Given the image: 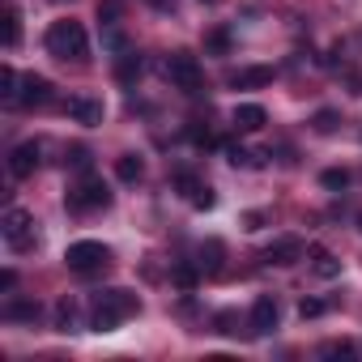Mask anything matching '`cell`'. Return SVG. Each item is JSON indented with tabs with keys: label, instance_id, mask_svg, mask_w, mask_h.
<instances>
[{
	"label": "cell",
	"instance_id": "obj_1",
	"mask_svg": "<svg viewBox=\"0 0 362 362\" xmlns=\"http://www.w3.org/2000/svg\"><path fill=\"white\" fill-rule=\"evenodd\" d=\"M141 311V298L132 290H103L94 294V307H90V328L94 332H115L124 320H132Z\"/></svg>",
	"mask_w": 362,
	"mask_h": 362
},
{
	"label": "cell",
	"instance_id": "obj_2",
	"mask_svg": "<svg viewBox=\"0 0 362 362\" xmlns=\"http://www.w3.org/2000/svg\"><path fill=\"white\" fill-rule=\"evenodd\" d=\"M47 52H52L56 60L81 64V60L90 56V39H86L81 22H52V30H47Z\"/></svg>",
	"mask_w": 362,
	"mask_h": 362
},
{
	"label": "cell",
	"instance_id": "obj_3",
	"mask_svg": "<svg viewBox=\"0 0 362 362\" xmlns=\"http://www.w3.org/2000/svg\"><path fill=\"white\" fill-rule=\"evenodd\" d=\"M162 73H166V81H170L175 90H184V94H197V90L205 86V73H201L197 56H188V52H175V56H166Z\"/></svg>",
	"mask_w": 362,
	"mask_h": 362
},
{
	"label": "cell",
	"instance_id": "obj_4",
	"mask_svg": "<svg viewBox=\"0 0 362 362\" xmlns=\"http://www.w3.org/2000/svg\"><path fill=\"white\" fill-rule=\"evenodd\" d=\"M111 205V188L103 184L98 175H86L77 188H69V209L86 214V209H107Z\"/></svg>",
	"mask_w": 362,
	"mask_h": 362
},
{
	"label": "cell",
	"instance_id": "obj_5",
	"mask_svg": "<svg viewBox=\"0 0 362 362\" xmlns=\"http://www.w3.org/2000/svg\"><path fill=\"white\" fill-rule=\"evenodd\" d=\"M107 260H111V252L103 243H94V239H81V243H73L64 252V264L73 273H98V269H107Z\"/></svg>",
	"mask_w": 362,
	"mask_h": 362
},
{
	"label": "cell",
	"instance_id": "obj_6",
	"mask_svg": "<svg viewBox=\"0 0 362 362\" xmlns=\"http://www.w3.org/2000/svg\"><path fill=\"white\" fill-rule=\"evenodd\" d=\"M0 230H5V243H9L13 252H30V247H35V218H30L26 209H9Z\"/></svg>",
	"mask_w": 362,
	"mask_h": 362
},
{
	"label": "cell",
	"instance_id": "obj_7",
	"mask_svg": "<svg viewBox=\"0 0 362 362\" xmlns=\"http://www.w3.org/2000/svg\"><path fill=\"white\" fill-rule=\"evenodd\" d=\"M273 328H277V298L260 294V298L252 303V315H247V332H252V337H264V332H273Z\"/></svg>",
	"mask_w": 362,
	"mask_h": 362
},
{
	"label": "cell",
	"instance_id": "obj_8",
	"mask_svg": "<svg viewBox=\"0 0 362 362\" xmlns=\"http://www.w3.org/2000/svg\"><path fill=\"white\" fill-rule=\"evenodd\" d=\"M64 111H69L77 124H86V128L103 124V98H94V94H73V98L64 103Z\"/></svg>",
	"mask_w": 362,
	"mask_h": 362
},
{
	"label": "cell",
	"instance_id": "obj_9",
	"mask_svg": "<svg viewBox=\"0 0 362 362\" xmlns=\"http://www.w3.org/2000/svg\"><path fill=\"white\" fill-rule=\"evenodd\" d=\"M175 188L184 192L197 209H214V205H218L214 188H209V184H201V179H197V175H188V170H184V175H175Z\"/></svg>",
	"mask_w": 362,
	"mask_h": 362
},
{
	"label": "cell",
	"instance_id": "obj_10",
	"mask_svg": "<svg viewBox=\"0 0 362 362\" xmlns=\"http://www.w3.org/2000/svg\"><path fill=\"white\" fill-rule=\"evenodd\" d=\"M43 103H52V81L39 77V73L22 77V86H18V107H43Z\"/></svg>",
	"mask_w": 362,
	"mask_h": 362
},
{
	"label": "cell",
	"instance_id": "obj_11",
	"mask_svg": "<svg viewBox=\"0 0 362 362\" xmlns=\"http://www.w3.org/2000/svg\"><path fill=\"white\" fill-rule=\"evenodd\" d=\"M303 260V239H277L264 247V264H277V269H290Z\"/></svg>",
	"mask_w": 362,
	"mask_h": 362
},
{
	"label": "cell",
	"instance_id": "obj_12",
	"mask_svg": "<svg viewBox=\"0 0 362 362\" xmlns=\"http://www.w3.org/2000/svg\"><path fill=\"white\" fill-rule=\"evenodd\" d=\"M35 166H39V145H35V141H22V145L9 153V170H13V179H30Z\"/></svg>",
	"mask_w": 362,
	"mask_h": 362
},
{
	"label": "cell",
	"instance_id": "obj_13",
	"mask_svg": "<svg viewBox=\"0 0 362 362\" xmlns=\"http://www.w3.org/2000/svg\"><path fill=\"white\" fill-rule=\"evenodd\" d=\"M264 124H269L264 107H256V103H243V107H235V128H239V132H260Z\"/></svg>",
	"mask_w": 362,
	"mask_h": 362
},
{
	"label": "cell",
	"instance_id": "obj_14",
	"mask_svg": "<svg viewBox=\"0 0 362 362\" xmlns=\"http://www.w3.org/2000/svg\"><path fill=\"white\" fill-rule=\"evenodd\" d=\"M77 320H81V311H77V303L64 294V298L56 303V332H77Z\"/></svg>",
	"mask_w": 362,
	"mask_h": 362
},
{
	"label": "cell",
	"instance_id": "obj_15",
	"mask_svg": "<svg viewBox=\"0 0 362 362\" xmlns=\"http://www.w3.org/2000/svg\"><path fill=\"white\" fill-rule=\"evenodd\" d=\"M269 81H273V69H243V73L230 77V86H239V90H260Z\"/></svg>",
	"mask_w": 362,
	"mask_h": 362
},
{
	"label": "cell",
	"instance_id": "obj_16",
	"mask_svg": "<svg viewBox=\"0 0 362 362\" xmlns=\"http://www.w3.org/2000/svg\"><path fill=\"white\" fill-rule=\"evenodd\" d=\"M5 320H13V324H35V320H39V303H30V298L9 303V307H5Z\"/></svg>",
	"mask_w": 362,
	"mask_h": 362
},
{
	"label": "cell",
	"instance_id": "obj_17",
	"mask_svg": "<svg viewBox=\"0 0 362 362\" xmlns=\"http://www.w3.org/2000/svg\"><path fill=\"white\" fill-rule=\"evenodd\" d=\"M115 175H119V179H124V184H136V179H141V175H145V162H141V158H136V153H124V158H119V162H115Z\"/></svg>",
	"mask_w": 362,
	"mask_h": 362
},
{
	"label": "cell",
	"instance_id": "obj_18",
	"mask_svg": "<svg viewBox=\"0 0 362 362\" xmlns=\"http://www.w3.org/2000/svg\"><path fill=\"white\" fill-rule=\"evenodd\" d=\"M115 77H119L124 86H132V81L141 77V56H136V52H124L119 64H115Z\"/></svg>",
	"mask_w": 362,
	"mask_h": 362
},
{
	"label": "cell",
	"instance_id": "obj_19",
	"mask_svg": "<svg viewBox=\"0 0 362 362\" xmlns=\"http://www.w3.org/2000/svg\"><path fill=\"white\" fill-rule=\"evenodd\" d=\"M170 281L179 286V290H197V281H201V273H197V264H175V273H170Z\"/></svg>",
	"mask_w": 362,
	"mask_h": 362
},
{
	"label": "cell",
	"instance_id": "obj_20",
	"mask_svg": "<svg viewBox=\"0 0 362 362\" xmlns=\"http://www.w3.org/2000/svg\"><path fill=\"white\" fill-rule=\"evenodd\" d=\"M18 86H22V77L13 73V64H5L0 69V94H5V103H18Z\"/></svg>",
	"mask_w": 362,
	"mask_h": 362
},
{
	"label": "cell",
	"instance_id": "obj_21",
	"mask_svg": "<svg viewBox=\"0 0 362 362\" xmlns=\"http://www.w3.org/2000/svg\"><path fill=\"white\" fill-rule=\"evenodd\" d=\"M201 269H205V273H218V269H222V243H218V239H209V243L201 247Z\"/></svg>",
	"mask_w": 362,
	"mask_h": 362
},
{
	"label": "cell",
	"instance_id": "obj_22",
	"mask_svg": "<svg viewBox=\"0 0 362 362\" xmlns=\"http://www.w3.org/2000/svg\"><path fill=\"white\" fill-rule=\"evenodd\" d=\"M337 273H341V260H337V256H328V252H315V277L332 281Z\"/></svg>",
	"mask_w": 362,
	"mask_h": 362
},
{
	"label": "cell",
	"instance_id": "obj_23",
	"mask_svg": "<svg viewBox=\"0 0 362 362\" xmlns=\"http://www.w3.org/2000/svg\"><path fill=\"white\" fill-rule=\"evenodd\" d=\"M226 158H230V166H260V158L243 145H226Z\"/></svg>",
	"mask_w": 362,
	"mask_h": 362
},
{
	"label": "cell",
	"instance_id": "obj_24",
	"mask_svg": "<svg viewBox=\"0 0 362 362\" xmlns=\"http://www.w3.org/2000/svg\"><path fill=\"white\" fill-rule=\"evenodd\" d=\"M18 39H22V26H18V13H13V9H5V47H18Z\"/></svg>",
	"mask_w": 362,
	"mask_h": 362
},
{
	"label": "cell",
	"instance_id": "obj_25",
	"mask_svg": "<svg viewBox=\"0 0 362 362\" xmlns=\"http://www.w3.org/2000/svg\"><path fill=\"white\" fill-rule=\"evenodd\" d=\"M103 47H107V52H119V56H124V52H128V39H124V35H119L115 26H107V30H103Z\"/></svg>",
	"mask_w": 362,
	"mask_h": 362
},
{
	"label": "cell",
	"instance_id": "obj_26",
	"mask_svg": "<svg viewBox=\"0 0 362 362\" xmlns=\"http://www.w3.org/2000/svg\"><path fill=\"white\" fill-rule=\"evenodd\" d=\"M205 52H214V56H226V52H230V35H226V30H214V35L205 39Z\"/></svg>",
	"mask_w": 362,
	"mask_h": 362
},
{
	"label": "cell",
	"instance_id": "obj_27",
	"mask_svg": "<svg viewBox=\"0 0 362 362\" xmlns=\"http://www.w3.org/2000/svg\"><path fill=\"white\" fill-rule=\"evenodd\" d=\"M320 354H324V358H358V349H354L349 341H328Z\"/></svg>",
	"mask_w": 362,
	"mask_h": 362
},
{
	"label": "cell",
	"instance_id": "obj_28",
	"mask_svg": "<svg viewBox=\"0 0 362 362\" xmlns=\"http://www.w3.org/2000/svg\"><path fill=\"white\" fill-rule=\"evenodd\" d=\"M64 162H73L77 170H90V149H86V145H73V149L64 153Z\"/></svg>",
	"mask_w": 362,
	"mask_h": 362
},
{
	"label": "cell",
	"instance_id": "obj_29",
	"mask_svg": "<svg viewBox=\"0 0 362 362\" xmlns=\"http://www.w3.org/2000/svg\"><path fill=\"white\" fill-rule=\"evenodd\" d=\"M298 315H303V320H315V315H324V303H320V298H303V303H298Z\"/></svg>",
	"mask_w": 362,
	"mask_h": 362
},
{
	"label": "cell",
	"instance_id": "obj_30",
	"mask_svg": "<svg viewBox=\"0 0 362 362\" xmlns=\"http://www.w3.org/2000/svg\"><path fill=\"white\" fill-rule=\"evenodd\" d=\"M337 128V111H315V132H332Z\"/></svg>",
	"mask_w": 362,
	"mask_h": 362
},
{
	"label": "cell",
	"instance_id": "obj_31",
	"mask_svg": "<svg viewBox=\"0 0 362 362\" xmlns=\"http://www.w3.org/2000/svg\"><path fill=\"white\" fill-rule=\"evenodd\" d=\"M214 324H218V332H226V337H239V328H235V324H239V320H235V315H230V311H222V315H218V320H214Z\"/></svg>",
	"mask_w": 362,
	"mask_h": 362
},
{
	"label": "cell",
	"instance_id": "obj_32",
	"mask_svg": "<svg viewBox=\"0 0 362 362\" xmlns=\"http://www.w3.org/2000/svg\"><path fill=\"white\" fill-rule=\"evenodd\" d=\"M345 184H349L345 170H324V188H345Z\"/></svg>",
	"mask_w": 362,
	"mask_h": 362
},
{
	"label": "cell",
	"instance_id": "obj_33",
	"mask_svg": "<svg viewBox=\"0 0 362 362\" xmlns=\"http://www.w3.org/2000/svg\"><path fill=\"white\" fill-rule=\"evenodd\" d=\"M119 13V5H115V0H107V5H98V22L103 26H111V18Z\"/></svg>",
	"mask_w": 362,
	"mask_h": 362
},
{
	"label": "cell",
	"instance_id": "obj_34",
	"mask_svg": "<svg viewBox=\"0 0 362 362\" xmlns=\"http://www.w3.org/2000/svg\"><path fill=\"white\" fill-rule=\"evenodd\" d=\"M149 9H158V13H175V0H145Z\"/></svg>",
	"mask_w": 362,
	"mask_h": 362
},
{
	"label": "cell",
	"instance_id": "obj_35",
	"mask_svg": "<svg viewBox=\"0 0 362 362\" xmlns=\"http://www.w3.org/2000/svg\"><path fill=\"white\" fill-rule=\"evenodd\" d=\"M243 222H247V230H260V226H264V214H247Z\"/></svg>",
	"mask_w": 362,
	"mask_h": 362
},
{
	"label": "cell",
	"instance_id": "obj_36",
	"mask_svg": "<svg viewBox=\"0 0 362 362\" xmlns=\"http://www.w3.org/2000/svg\"><path fill=\"white\" fill-rule=\"evenodd\" d=\"M358 230H362V218H358Z\"/></svg>",
	"mask_w": 362,
	"mask_h": 362
},
{
	"label": "cell",
	"instance_id": "obj_37",
	"mask_svg": "<svg viewBox=\"0 0 362 362\" xmlns=\"http://www.w3.org/2000/svg\"><path fill=\"white\" fill-rule=\"evenodd\" d=\"M205 5H214V0H205Z\"/></svg>",
	"mask_w": 362,
	"mask_h": 362
}]
</instances>
